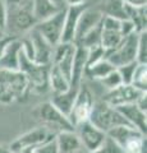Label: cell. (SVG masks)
Listing matches in <instances>:
<instances>
[{
    "label": "cell",
    "mask_w": 147,
    "mask_h": 153,
    "mask_svg": "<svg viewBox=\"0 0 147 153\" xmlns=\"http://www.w3.org/2000/svg\"><path fill=\"white\" fill-rule=\"evenodd\" d=\"M22 44V51L28 59L39 65H50L53 60L54 47L42 37L35 28L28 31Z\"/></svg>",
    "instance_id": "6da1fadb"
},
{
    "label": "cell",
    "mask_w": 147,
    "mask_h": 153,
    "mask_svg": "<svg viewBox=\"0 0 147 153\" xmlns=\"http://www.w3.org/2000/svg\"><path fill=\"white\" fill-rule=\"evenodd\" d=\"M28 87L30 82L19 70H0V102L9 103L25 97Z\"/></svg>",
    "instance_id": "7a4b0ae2"
},
{
    "label": "cell",
    "mask_w": 147,
    "mask_h": 153,
    "mask_svg": "<svg viewBox=\"0 0 147 153\" xmlns=\"http://www.w3.org/2000/svg\"><path fill=\"white\" fill-rule=\"evenodd\" d=\"M88 121L105 134L115 126L131 125L115 107H111L104 101H97L93 103Z\"/></svg>",
    "instance_id": "3957f363"
},
{
    "label": "cell",
    "mask_w": 147,
    "mask_h": 153,
    "mask_svg": "<svg viewBox=\"0 0 147 153\" xmlns=\"http://www.w3.org/2000/svg\"><path fill=\"white\" fill-rule=\"evenodd\" d=\"M138 32H133L122 40L119 46L113 51L105 54L104 59L113 64L115 68L134 63L137 57V46H138Z\"/></svg>",
    "instance_id": "277c9868"
},
{
    "label": "cell",
    "mask_w": 147,
    "mask_h": 153,
    "mask_svg": "<svg viewBox=\"0 0 147 153\" xmlns=\"http://www.w3.org/2000/svg\"><path fill=\"white\" fill-rule=\"evenodd\" d=\"M26 75L30 84L34 85L35 89H46L49 87V70L50 65H39L31 61L28 57L23 54L21 49L19 52V69Z\"/></svg>",
    "instance_id": "5b68a950"
},
{
    "label": "cell",
    "mask_w": 147,
    "mask_h": 153,
    "mask_svg": "<svg viewBox=\"0 0 147 153\" xmlns=\"http://www.w3.org/2000/svg\"><path fill=\"white\" fill-rule=\"evenodd\" d=\"M65 10H67V7L60 9L58 13L51 16L50 18H47L42 22H39L34 27L53 47L60 44V37H61V32H63L64 19H65Z\"/></svg>",
    "instance_id": "8992f818"
},
{
    "label": "cell",
    "mask_w": 147,
    "mask_h": 153,
    "mask_svg": "<svg viewBox=\"0 0 147 153\" xmlns=\"http://www.w3.org/2000/svg\"><path fill=\"white\" fill-rule=\"evenodd\" d=\"M92 106H93V100H92L91 92L86 87H79L77 98H75L72 111H70L68 116V120L73 125V128H75L84 121H88Z\"/></svg>",
    "instance_id": "52a82bcc"
},
{
    "label": "cell",
    "mask_w": 147,
    "mask_h": 153,
    "mask_svg": "<svg viewBox=\"0 0 147 153\" xmlns=\"http://www.w3.org/2000/svg\"><path fill=\"white\" fill-rule=\"evenodd\" d=\"M120 26H122V21H119V19L104 16L100 46L105 50V54L116 49L122 42V40L124 38L120 32Z\"/></svg>",
    "instance_id": "ba28073f"
},
{
    "label": "cell",
    "mask_w": 147,
    "mask_h": 153,
    "mask_svg": "<svg viewBox=\"0 0 147 153\" xmlns=\"http://www.w3.org/2000/svg\"><path fill=\"white\" fill-rule=\"evenodd\" d=\"M143 93L146 92H142V91L137 89L131 84H122L115 89L107 91V93L104 96L102 101L110 105L111 107L116 108L119 106H124V105L136 103V101L140 98V96Z\"/></svg>",
    "instance_id": "9c48e42d"
},
{
    "label": "cell",
    "mask_w": 147,
    "mask_h": 153,
    "mask_svg": "<svg viewBox=\"0 0 147 153\" xmlns=\"http://www.w3.org/2000/svg\"><path fill=\"white\" fill-rule=\"evenodd\" d=\"M75 128H77V133L75 134H77L81 144H82V147L86 148L90 153L97 151L102 146L104 140L106 139V134L101 131L100 129H97L96 126H93L90 121H84Z\"/></svg>",
    "instance_id": "30bf717a"
},
{
    "label": "cell",
    "mask_w": 147,
    "mask_h": 153,
    "mask_svg": "<svg viewBox=\"0 0 147 153\" xmlns=\"http://www.w3.org/2000/svg\"><path fill=\"white\" fill-rule=\"evenodd\" d=\"M40 117L49 128L47 130L59 129L60 131H74L73 125L67 116H64L51 102H46L40 106Z\"/></svg>",
    "instance_id": "8fae6325"
},
{
    "label": "cell",
    "mask_w": 147,
    "mask_h": 153,
    "mask_svg": "<svg viewBox=\"0 0 147 153\" xmlns=\"http://www.w3.org/2000/svg\"><path fill=\"white\" fill-rule=\"evenodd\" d=\"M75 52L74 44H59L54 47L53 60L51 63L58 68L61 74L69 80L70 83V74H72V64Z\"/></svg>",
    "instance_id": "7c38bea8"
},
{
    "label": "cell",
    "mask_w": 147,
    "mask_h": 153,
    "mask_svg": "<svg viewBox=\"0 0 147 153\" xmlns=\"http://www.w3.org/2000/svg\"><path fill=\"white\" fill-rule=\"evenodd\" d=\"M102 18H104V14L101 13L100 9H92V8L84 9V10L81 13L79 18H78L73 44L77 45L78 42L92 30V28H95L102 21Z\"/></svg>",
    "instance_id": "4fadbf2b"
},
{
    "label": "cell",
    "mask_w": 147,
    "mask_h": 153,
    "mask_svg": "<svg viewBox=\"0 0 147 153\" xmlns=\"http://www.w3.org/2000/svg\"><path fill=\"white\" fill-rule=\"evenodd\" d=\"M50 134H51L50 130H47L46 128H37L35 130L23 134L16 142H13L9 148H10V151L13 153H19L25 148L39 147L41 144H44L45 142L51 139Z\"/></svg>",
    "instance_id": "5bb4252c"
},
{
    "label": "cell",
    "mask_w": 147,
    "mask_h": 153,
    "mask_svg": "<svg viewBox=\"0 0 147 153\" xmlns=\"http://www.w3.org/2000/svg\"><path fill=\"white\" fill-rule=\"evenodd\" d=\"M87 5H79V7H67L65 10V19L63 32L60 37V44H73L74 42V35H75V27H77L78 18Z\"/></svg>",
    "instance_id": "9a60e30c"
},
{
    "label": "cell",
    "mask_w": 147,
    "mask_h": 153,
    "mask_svg": "<svg viewBox=\"0 0 147 153\" xmlns=\"http://www.w3.org/2000/svg\"><path fill=\"white\" fill-rule=\"evenodd\" d=\"M22 44L19 40L13 38L8 42L0 56V70H13L19 69V52Z\"/></svg>",
    "instance_id": "2e32d148"
},
{
    "label": "cell",
    "mask_w": 147,
    "mask_h": 153,
    "mask_svg": "<svg viewBox=\"0 0 147 153\" xmlns=\"http://www.w3.org/2000/svg\"><path fill=\"white\" fill-rule=\"evenodd\" d=\"M88 49L83 46H75V52L72 64V74H70V87H81V80L87 65Z\"/></svg>",
    "instance_id": "e0dca14e"
},
{
    "label": "cell",
    "mask_w": 147,
    "mask_h": 153,
    "mask_svg": "<svg viewBox=\"0 0 147 153\" xmlns=\"http://www.w3.org/2000/svg\"><path fill=\"white\" fill-rule=\"evenodd\" d=\"M116 110L123 115V117L133 128L138 129V130L143 134L146 133V114L142 112L141 110L137 107L136 103L119 106V107H116Z\"/></svg>",
    "instance_id": "ac0fdd59"
},
{
    "label": "cell",
    "mask_w": 147,
    "mask_h": 153,
    "mask_svg": "<svg viewBox=\"0 0 147 153\" xmlns=\"http://www.w3.org/2000/svg\"><path fill=\"white\" fill-rule=\"evenodd\" d=\"M78 92H79V87H70L67 92L55 94L53 100H51V103H53L64 116L68 117L70 111H72V107L74 105L75 98H77Z\"/></svg>",
    "instance_id": "d6986e66"
},
{
    "label": "cell",
    "mask_w": 147,
    "mask_h": 153,
    "mask_svg": "<svg viewBox=\"0 0 147 153\" xmlns=\"http://www.w3.org/2000/svg\"><path fill=\"white\" fill-rule=\"evenodd\" d=\"M60 9L63 8H58L50 0H32V5H31L32 16H34L37 23L50 18L51 16L58 13Z\"/></svg>",
    "instance_id": "ffe728a7"
},
{
    "label": "cell",
    "mask_w": 147,
    "mask_h": 153,
    "mask_svg": "<svg viewBox=\"0 0 147 153\" xmlns=\"http://www.w3.org/2000/svg\"><path fill=\"white\" fill-rule=\"evenodd\" d=\"M55 139L59 153H74L82 148V144L74 131H60Z\"/></svg>",
    "instance_id": "44dd1931"
},
{
    "label": "cell",
    "mask_w": 147,
    "mask_h": 153,
    "mask_svg": "<svg viewBox=\"0 0 147 153\" xmlns=\"http://www.w3.org/2000/svg\"><path fill=\"white\" fill-rule=\"evenodd\" d=\"M49 87L54 91L55 94L64 93L70 88L69 80L61 74V71L55 65H51L49 70Z\"/></svg>",
    "instance_id": "7402d4cb"
},
{
    "label": "cell",
    "mask_w": 147,
    "mask_h": 153,
    "mask_svg": "<svg viewBox=\"0 0 147 153\" xmlns=\"http://www.w3.org/2000/svg\"><path fill=\"white\" fill-rule=\"evenodd\" d=\"M115 69L116 68L113 64H110L107 60L102 59L96 64H93L91 66H87V68L84 69L83 75H86V76H88V78L95 79V80H100L102 78H105L107 74H110L111 71L115 70Z\"/></svg>",
    "instance_id": "603a6c76"
},
{
    "label": "cell",
    "mask_w": 147,
    "mask_h": 153,
    "mask_svg": "<svg viewBox=\"0 0 147 153\" xmlns=\"http://www.w3.org/2000/svg\"><path fill=\"white\" fill-rule=\"evenodd\" d=\"M100 10L104 16L116 18L119 21H128L124 9V3L122 0H106Z\"/></svg>",
    "instance_id": "cb8c5ba5"
},
{
    "label": "cell",
    "mask_w": 147,
    "mask_h": 153,
    "mask_svg": "<svg viewBox=\"0 0 147 153\" xmlns=\"http://www.w3.org/2000/svg\"><path fill=\"white\" fill-rule=\"evenodd\" d=\"M16 25L22 31H30L37 25L36 19L32 16L31 9L21 7V10L18 12L17 17H16Z\"/></svg>",
    "instance_id": "d4e9b609"
},
{
    "label": "cell",
    "mask_w": 147,
    "mask_h": 153,
    "mask_svg": "<svg viewBox=\"0 0 147 153\" xmlns=\"http://www.w3.org/2000/svg\"><path fill=\"white\" fill-rule=\"evenodd\" d=\"M146 73H147V65H145V64L137 65L134 74H133V78H132L131 85H133V87L142 91V92H146V85H147Z\"/></svg>",
    "instance_id": "484cf974"
},
{
    "label": "cell",
    "mask_w": 147,
    "mask_h": 153,
    "mask_svg": "<svg viewBox=\"0 0 147 153\" xmlns=\"http://www.w3.org/2000/svg\"><path fill=\"white\" fill-rule=\"evenodd\" d=\"M136 61L138 64H147V32L142 31L138 36V46H137Z\"/></svg>",
    "instance_id": "4316f807"
},
{
    "label": "cell",
    "mask_w": 147,
    "mask_h": 153,
    "mask_svg": "<svg viewBox=\"0 0 147 153\" xmlns=\"http://www.w3.org/2000/svg\"><path fill=\"white\" fill-rule=\"evenodd\" d=\"M97 82H100L104 87H105L107 91H111V89H115L116 87H119V85L123 84L122 82V76L120 74L118 73V70H113L110 74H107L105 78H102L100 80H97Z\"/></svg>",
    "instance_id": "83f0119b"
},
{
    "label": "cell",
    "mask_w": 147,
    "mask_h": 153,
    "mask_svg": "<svg viewBox=\"0 0 147 153\" xmlns=\"http://www.w3.org/2000/svg\"><path fill=\"white\" fill-rule=\"evenodd\" d=\"M138 63L134 61V63H131V64H127V65H123V66H119L116 68L118 73L120 74L122 76V82L123 84H131L132 82V78H133V74H134V70L137 68Z\"/></svg>",
    "instance_id": "f1b7e54d"
},
{
    "label": "cell",
    "mask_w": 147,
    "mask_h": 153,
    "mask_svg": "<svg viewBox=\"0 0 147 153\" xmlns=\"http://www.w3.org/2000/svg\"><path fill=\"white\" fill-rule=\"evenodd\" d=\"M104 57H105V50H104L100 45L90 47V49H88V57H87L86 68H87V66H91L93 64L98 63V61L102 60Z\"/></svg>",
    "instance_id": "f546056e"
},
{
    "label": "cell",
    "mask_w": 147,
    "mask_h": 153,
    "mask_svg": "<svg viewBox=\"0 0 147 153\" xmlns=\"http://www.w3.org/2000/svg\"><path fill=\"white\" fill-rule=\"evenodd\" d=\"M92 153H124V151H123L122 147H119L113 139H110L106 135V139L104 140L102 146L97 151H95Z\"/></svg>",
    "instance_id": "4dcf8cb0"
},
{
    "label": "cell",
    "mask_w": 147,
    "mask_h": 153,
    "mask_svg": "<svg viewBox=\"0 0 147 153\" xmlns=\"http://www.w3.org/2000/svg\"><path fill=\"white\" fill-rule=\"evenodd\" d=\"M35 153H59L58 144H56V139H53L45 142L44 144H41L39 147H35Z\"/></svg>",
    "instance_id": "1f68e13d"
},
{
    "label": "cell",
    "mask_w": 147,
    "mask_h": 153,
    "mask_svg": "<svg viewBox=\"0 0 147 153\" xmlns=\"http://www.w3.org/2000/svg\"><path fill=\"white\" fill-rule=\"evenodd\" d=\"M8 23V10L5 7V0H0V30L4 31Z\"/></svg>",
    "instance_id": "d6a6232c"
},
{
    "label": "cell",
    "mask_w": 147,
    "mask_h": 153,
    "mask_svg": "<svg viewBox=\"0 0 147 153\" xmlns=\"http://www.w3.org/2000/svg\"><path fill=\"white\" fill-rule=\"evenodd\" d=\"M124 4L129 7H134V8H141V7H146L147 0H122Z\"/></svg>",
    "instance_id": "836d02e7"
},
{
    "label": "cell",
    "mask_w": 147,
    "mask_h": 153,
    "mask_svg": "<svg viewBox=\"0 0 147 153\" xmlns=\"http://www.w3.org/2000/svg\"><path fill=\"white\" fill-rule=\"evenodd\" d=\"M86 0H64L65 7H79V5H84Z\"/></svg>",
    "instance_id": "e575fe53"
},
{
    "label": "cell",
    "mask_w": 147,
    "mask_h": 153,
    "mask_svg": "<svg viewBox=\"0 0 147 153\" xmlns=\"http://www.w3.org/2000/svg\"><path fill=\"white\" fill-rule=\"evenodd\" d=\"M10 40H13L12 37H5V36H4L3 38H0V56H1V52H3V50H4V47H5V45H7Z\"/></svg>",
    "instance_id": "d590c367"
},
{
    "label": "cell",
    "mask_w": 147,
    "mask_h": 153,
    "mask_svg": "<svg viewBox=\"0 0 147 153\" xmlns=\"http://www.w3.org/2000/svg\"><path fill=\"white\" fill-rule=\"evenodd\" d=\"M53 4H55L58 8H65V4H64V0H50Z\"/></svg>",
    "instance_id": "8d00e7d4"
},
{
    "label": "cell",
    "mask_w": 147,
    "mask_h": 153,
    "mask_svg": "<svg viewBox=\"0 0 147 153\" xmlns=\"http://www.w3.org/2000/svg\"><path fill=\"white\" fill-rule=\"evenodd\" d=\"M19 153H35V147H30V148H25L22 149Z\"/></svg>",
    "instance_id": "74e56055"
},
{
    "label": "cell",
    "mask_w": 147,
    "mask_h": 153,
    "mask_svg": "<svg viewBox=\"0 0 147 153\" xmlns=\"http://www.w3.org/2000/svg\"><path fill=\"white\" fill-rule=\"evenodd\" d=\"M0 153H13L10 151V148H8V147H3V146H0Z\"/></svg>",
    "instance_id": "f35d334b"
},
{
    "label": "cell",
    "mask_w": 147,
    "mask_h": 153,
    "mask_svg": "<svg viewBox=\"0 0 147 153\" xmlns=\"http://www.w3.org/2000/svg\"><path fill=\"white\" fill-rule=\"evenodd\" d=\"M10 1H13V3H16V4H21V3H25L26 0H10Z\"/></svg>",
    "instance_id": "ab89813d"
},
{
    "label": "cell",
    "mask_w": 147,
    "mask_h": 153,
    "mask_svg": "<svg viewBox=\"0 0 147 153\" xmlns=\"http://www.w3.org/2000/svg\"><path fill=\"white\" fill-rule=\"evenodd\" d=\"M4 36H5V35H4V31H1V30H0V38H3Z\"/></svg>",
    "instance_id": "60d3db41"
}]
</instances>
